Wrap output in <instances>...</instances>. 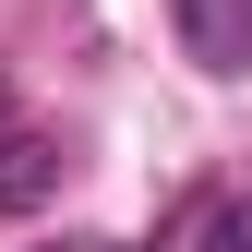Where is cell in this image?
Here are the masks:
<instances>
[{
  "label": "cell",
  "mask_w": 252,
  "mask_h": 252,
  "mask_svg": "<svg viewBox=\"0 0 252 252\" xmlns=\"http://www.w3.org/2000/svg\"><path fill=\"white\" fill-rule=\"evenodd\" d=\"M168 24L204 72H252V0H168Z\"/></svg>",
  "instance_id": "obj_1"
},
{
  "label": "cell",
  "mask_w": 252,
  "mask_h": 252,
  "mask_svg": "<svg viewBox=\"0 0 252 252\" xmlns=\"http://www.w3.org/2000/svg\"><path fill=\"white\" fill-rule=\"evenodd\" d=\"M0 108H12V96H0Z\"/></svg>",
  "instance_id": "obj_4"
},
{
  "label": "cell",
  "mask_w": 252,
  "mask_h": 252,
  "mask_svg": "<svg viewBox=\"0 0 252 252\" xmlns=\"http://www.w3.org/2000/svg\"><path fill=\"white\" fill-rule=\"evenodd\" d=\"M60 252H120V240H60Z\"/></svg>",
  "instance_id": "obj_3"
},
{
  "label": "cell",
  "mask_w": 252,
  "mask_h": 252,
  "mask_svg": "<svg viewBox=\"0 0 252 252\" xmlns=\"http://www.w3.org/2000/svg\"><path fill=\"white\" fill-rule=\"evenodd\" d=\"M48 192H60V144L0 108V216H24V204H48Z\"/></svg>",
  "instance_id": "obj_2"
}]
</instances>
